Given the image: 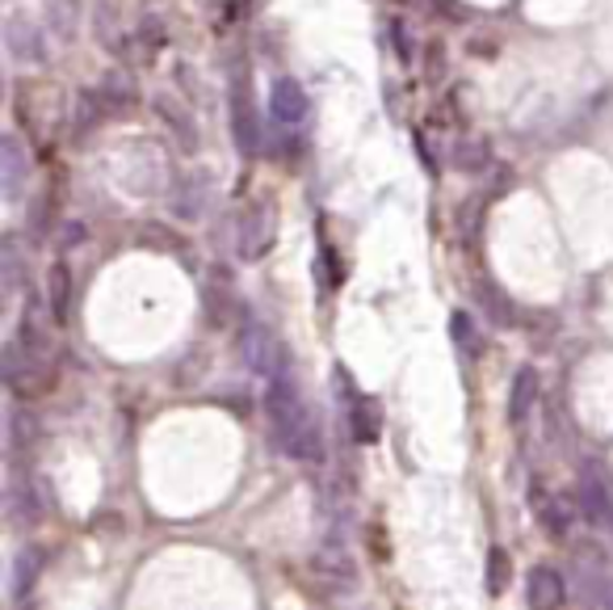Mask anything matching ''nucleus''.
Instances as JSON below:
<instances>
[{
	"label": "nucleus",
	"mask_w": 613,
	"mask_h": 610,
	"mask_svg": "<svg viewBox=\"0 0 613 610\" xmlns=\"http://www.w3.org/2000/svg\"><path fill=\"white\" fill-rule=\"evenodd\" d=\"M266 413H269V430H273V443L282 446L291 459L320 464L323 446H320V430H316V417L303 404V396H298V388H294V379L286 371H278V379L269 384Z\"/></svg>",
	"instance_id": "nucleus-1"
},
{
	"label": "nucleus",
	"mask_w": 613,
	"mask_h": 610,
	"mask_svg": "<svg viewBox=\"0 0 613 610\" xmlns=\"http://www.w3.org/2000/svg\"><path fill=\"white\" fill-rule=\"evenodd\" d=\"M269 118L278 127H286V131L307 122V93H303V84L294 81V77H282V81L269 89Z\"/></svg>",
	"instance_id": "nucleus-2"
},
{
	"label": "nucleus",
	"mask_w": 613,
	"mask_h": 610,
	"mask_svg": "<svg viewBox=\"0 0 613 610\" xmlns=\"http://www.w3.org/2000/svg\"><path fill=\"white\" fill-rule=\"evenodd\" d=\"M26 173H30L26 143L17 136H4L0 139V195H4V202H17L22 198Z\"/></svg>",
	"instance_id": "nucleus-3"
},
{
	"label": "nucleus",
	"mask_w": 613,
	"mask_h": 610,
	"mask_svg": "<svg viewBox=\"0 0 613 610\" xmlns=\"http://www.w3.org/2000/svg\"><path fill=\"white\" fill-rule=\"evenodd\" d=\"M232 136L240 143V152H257L261 148V122L252 110V93H248V77H240V84L232 89Z\"/></svg>",
	"instance_id": "nucleus-4"
},
{
	"label": "nucleus",
	"mask_w": 613,
	"mask_h": 610,
	"mask_svg": "<svg viewBox=\"0 0 613 610\" xmlns=\"http://www.w3.org/2000/svg\"><path fill=\"white\" fill-rule=\"evenodd\" d=\"M580 501H585V514L592 523L610 518L613 497H610V476L597 468V459H588L585 472H580Z\"/></svg>",
	"instance_id": "nucleus-5"
},
{
	"label": "nucleus",
	"mask_w": 613,
	"mask_h": 610,
	"mask_svg": "<svg viewBox=\"0 0 613 610\" xmlns=\"http://www.w3.org/2000/svg\"><path fill=\"white\" fill-rule=\"evenodd\" d=\"M349 409V430H353V443H374L382 434V404L374 396H362L353 391L345 400Z\"/></svg>",
	"instance_id": "nucleus-6"
},
{
	"label": "nucleus",
	"mask_w": 613,
	"mask_h": 610,
	"mask_svg": "<svg viewBox=\"0 0 613 610\" xmlns=\"http://www.w3.org/2000/svg\"><path fill=\"white\" fill-rule=\"evenodd\" d=\"M526 602L538 610H555L567 602V582H563L555 568H533L530 582H526Z\"/></svg>",
	"instance_id": "nucleus-7"
},
{
	"label": "nucleus",
	"mask_w": 613,
	"mask_h": 610,
	"mask_svg": "<svg viewBox=\"0 0 613 610\" xmlns=\"http://www.w3.org/2000/svg\"><path fill=\"white\" fill-rule=\"evenodd\" d=\"M4 43H9V56L17 63H47V43H43V34L30 22H9Z\"/></svg>",
	"instance_id": "nucleus-8"
},
{
	"label": "nucleus",
	"mask_w": 613,
	"mask_h": 610,
	"mask_svg": "<svg viewBox=\"0 0 613 610\" xmlns=\"http://www.w3.org/2000/svg\"><path fill=\"white\" fill-rule=\"evenodd\" d=\"M38 573H43V552L38 548H26L13 560V577H9V602H26L38 585Z\"/></svg>",
	"instance_id": "nucleus-9"
},
{
	"label": "nucleus",
	"mask_w": 613,
	"mask_h": 610,
	"mask_svg": "<svg viewBox=\"0 0 613 610\" xmlns=\"http://www.w3.org/2000/svg\"><path fill=\"white\" fill-rule=\"evenodd\" d=\"M533 404H538V375H533V371H517L512 396H508V421L521 425V421L530 417Z\"/></svg>",
	"instance_id": "nucleus-10"
},
{
	"label": "nucleus",
	"mask_w": 613,
	"mask_h": 610,
	"mask_svg": "<svg viewBox=\"0 0 613 610\" xmlns=\"http://www.w3.org/2000/svg\"><path fill=\"white\" fill-rule=\"evenodd\" d=\"M47 300H51L55 320H68V307H72V270L63 261H55L51 274H47Z\"/></svg>",
	"instance_id": "nucleus-11"
},
{
	"label": "nucleus",
	"mask_w": 613,
	"mask_h": 610,
	"mask_svg": "<svg viewBox=\"0 0 613 610\" xmlns=\"http://www.w3.org/2000/svg\"><path fill=\"white\" fill-rule=\"evenodd\" d=\"M533 514L551 535H567V527H571V509L551 493H533Z\"/></svg>",
	"instance_id": "nucleus-12"
},
{
	"label": "nucleus",
	"mask_w": 613,
	"mask_h": 610,
	"mask_svg": "<svg viewBox=\"0 0 613 610\" xmlns=\"http://www.w3.org/2000/svg\"><path fill=\"white\" fill-rule=\"evenodd\" d=\"M47 22L55 26L59 38H76V30H81V0H47Z\"/></svg>",
	"instance_id": "nucleus-13"
},
{
	"label": "nucleus",
	"mask_w": 613,
	"mask_h": 610,
	"mask_svg": "<svg viewBox=\"0 0 613 610\" xmlns=\"http://www.w3.org/2000/svg\"><path fill=\"white\" fill-rule=\"evenodd\" d=\"M0 270H4V304L17 295V286H22V253H17V241L13 236H4V245H0Z\"/></svg>",
	"instance_id": "nucleus-14"
},
{
	"label": "nucleus",
	"mask_w": 613,
	"mask_h": 610,
	"mask_svg": "<svg viewBox=\"0 0 613 610\" xmlns=\"http://www.w3.org/2000/svg\"><path fill=\"white\" fill-rule=\"evenodd\" d=\"M450 333H453V341H458V350H462V354H471V359H480L483 354V333L475 329V320H471L467 312H453Z\"/></svg>",
	"instance_id": "nucleus-15"
},
{
	"label": "nucleus",
	"mask_w": 613,
	"mask_h": 610,
	"mask_svg": "<svg viewBox=\"0 0 613 610\" xmlns=\"http://www.w3.org/2000/svg\"><path fill=\"white\" fill-rule=\"evenodd\" d=\"M508 582H512V560H508V552L492 548V552H487V594L500 598L508 589Z\"/></svg>",
	"instance_id": "nucleus-16"
},
{
	"label": "nucleus",
	"mask_w": 613,
	"mask_h": 610,
	"mask_svg": "<svg viewBox=\"0 0 613 610\" xmlns=\"http://www.w3.org/2000/svg\"><path fill=\"white\" fill-rule=\"evenodd\" d=\"M453 165L462 168V173H480L487 165V143L483 139H462L458 148H453Z\"/></svg>",
	"instance_id": "nucleus-17"
},
{
	"label": "nucleus",
	"mask_w": 613,
	"mask_h": 610,
	"mask_svg": "<svg viewBox=\"0 0 613 610\" xmlns=\"http://www.w3.org/2000/svg\"><path fill=\"white\" fill-rule=\"evenodd\" d=\"M102 106H114V110L131 106V84L122 81V77H109V81L102 84Z\"/></svg>",
	"instance_id": "nucleus-18"
},
{
	"label": "nucleus",
	"mask_w": 613,
	"mask_h": 610,
	"mask_svg": "<svg viewBox=\"0 0 613 610\" xmlns=\"http://www.w3.org/2000/svg\"><path fill=\"white\" fill-rule=\"evenodd\" d=\"M0 375H4V384H9V388H17V384H22V345H17V341H9V345H4Z\"/></svg>",
	"instance_id": "nucleus-19"
},
{
	"label": "nucleus",
	"mask_w": 613,
	"mask_h": 610,
	"mask_svg": "<svg viewBox=\"0 0 613 610\" xmlns=\"http://www.w3.org/2000/svg\"><path fill=\"white\" fill-rule=\"evenodd\" d=\"M244 350H248V362H252L257 371H269V366H273V362H269V341H266V333H248V345H244Z\"/></svg>",
	"instance_id": "nucleus-20"
},
{
	"label": "nucleus",
	"mask_w": 613,
	"mask_h": 610,
	"mask_svg": "<svg viewBox=\"0 0 613 610\" xmlns=\"http://www.w3.org/2000/svg\"><path fill=\"white\" fill-rule=\"evenodd\" d=\"M396 47H400V56H403V59L412 56V38H408V30H403V22H396Z\"/></svg>",
	"instance_id": "nucleus-21"
},
{
	"label": "nucleus",
	"mask_w": 613,
	"mask_h": 610,
	"mask_svg": "<svg viewBox=\"0 0 613 610\" xmlns=\"http://www.w3.org/2000/svg\"><path fill=\"white\" fill-rule=\"evenodd\" d=\"M610 527H613V509H610Z\"/></svg>",
	"instance_id": "nucleus-22"
}]
</instances>
